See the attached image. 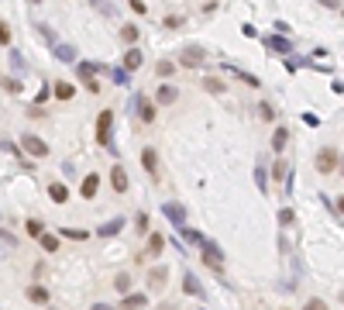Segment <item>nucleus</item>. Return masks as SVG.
<instances>
[{
  "instance_id": "1",
  "label": "nucleus",
  "mask_w": 344,
  "mask_h": 310,
  "mask_svg": "<svg viewBox=\"0 0 344 310\" xmlns=\"http://www.w3.org/2000/svg\"><path fill=\"white\" fill-rule=\"evenodd\" d=\"M110 124H114V114H110V110H103V114L97 117V142H100L103 149L110 145Z\"/></svg>"
},
{
  "instance_id": "2",
  "label": "nucleus",
  "mask_w": 344,
  "mask_h": 310,
  "mask_svg": "<svg viewBox=\"0 0 344 310\" xmlns=\"http://www.w3.org/2000/svg\"><path fill=\"white\" fill-rule=\"evenodd\" d=\"M21 145H24V152L35 155V158H45V155H49V145H45L38 135H24V138H21Z\"/></svg>"
},
{
  "instance_id": "3",
  "label": "nucleus",
  "mask_w": 344,
  "mask_h": 310,
  "mask_svg": "<svg viewBox=\"0 0 344 310\" xmlns=\"http://www.w3.org/2000/svg\"><path fill=\"white\" fill-rule=\"evenodd\" d=\"M334 169H338L334 149H320V152H317V172H334Z\"/></svg>"
},
{
  "instance_id": "4",
  "label": "nucleus",
  "mask_w": 344,
  "mask_h": 310,
  "mask_svg": "<svg viewBox=\"0 0 344 310\" xmlns=\"http://www.w3.org/2000/svg\"><path fill=\"white\" fill-rule=\"evenodd\" d=\"M135 107H138V117H141L145 124H151V121H155V107H151V100H148V97H141V93H138Z\"/></svg>"
},
{
  "instance_id": "5",
  "label": "nucleus",
  "mask_w": 344,
  "mask_h": 310,
  "mask_svg": "<svg viewBox=\"0 0 344 310\" xmlns=\"http://www.w3.org/2000/svg\"><path fill=\"white\" fill-rule=\"evenodd\" d=\"M203 262H206V265H210V269H213V272H217V276H220V269H224V258L217 255V248H213L210 241H206V245H203Z\"/></svg>"
},
{
  "instance_id": "6",
  "label": "nucleus",
  "mask_w": 344,
  "mask_h": 310,
  "mask_svg": "<svg viewBox=\"0 0 344 310\" xmlns=\"http://www.w3.org/2000/svg\"><path fill=\"white\" fill-rule=\"evenodd\" d=\"M110 183H114V193H128V172H124V165H114L110 169Z\"/></svg>"
},
{
  "instance_id": "7",
  "label": "nucleus",
  "mask_w": 344,
  "mask_h": 310,
  "mask_svg": "<svg viewBox=\"0 0 344 310\" xmlns=\"http://www.w3.org/2000/svg\"><path fill=\"white\" fill-rule=\"evenodd\" d=\"M141 165H145L151 176H158V155H155V149H145V152H141Z\"/></svg>"
},
{
  "instance_id": "8",
  "label": "nucleus",
  "mask_w": 344,
  "mask_h": 310,
  "mask_svg": "<svg viewBox=\"0 0 344 310\" xmlns=\"http://www.w3.org/2000/svg\"><path fill=\"white\" fill-rule=\"evenodd\" d=\"M97 186H100V176H97V172H90V176L83 179V190H79V193L90 200V197H97Z\"/></svg>"
},
{
  "instance_id": "9",
  "label": "nucleus",
  "mask_w": 344,
  "mask_h": 310,
  "mask_svg": "<svg viewBox=\"0 0 344 310\" xmlns=\"http://www.w3.org/2000/svg\"><path fill=\"white\" fill-rule=\"evenodd\" d=\"M179 62H183V66H200V62H203V52H200V49H186V52L179 55Z\"/></svg>"
},
{
  "instance_id": "10",
  "label": "nucleus",
  "mask_w": 344,
  "mask_h": 310,
  "mask_svg": "<svg viewBox=\"0 0 344 310\" xmlns=\"http://www.w3.org/2000/svg\"><path fill=\"white\" fill-rule=\"evenodd\" d=\"M162 210L169 214V221H172V224H183V221H186V210H183L179 204H165Z\"/></svg>"
},
{
  "instance_id": "11",
  "label": "nucleus",
  "mask_w": 344,
  "mask_h": 310,
  "mask_svg": "<svg viewBox=\"0 0 344 310\" xmlns=\"http://www.w3.org/2000/svg\"><path fill=\"white\" fill-rule=\"evenodd\" d=\"M162 248H165V238H162V234H151V238H148V248H145V258L158 255Z\"/></svg>"
},
{
  "instance_id": "12",
  "label": "nucleus",
  "mask_w": 344,
  "mask_h": 310,
  "mask_svg": "<svg viewBox=\"0 0 344 310\" xmlns=\"http://www.w3.org/2000/svg\"><path fill=\"white\" fill-rule=\"evenodd\" d=\"M155 100H158L162 107H165V103H172V100H176V86H165V83H162V86H158V93H155Z\"/></svg>"
},
{
  "instance_id": "13",
  "label": "nucleus",
  "mask_w": 344,
  "mask_h": 310,
  "mask_svg": "<svg viewBox=\"0 0 344 310\" xmlns=\"http://www.w3.org/2000/svg\"><path fill=\"white\" fill-rule=\"evenodd\" d=\"M49 197H52L55 204H66L69 190H66V186H62V183H52V186H49Z\"/></svg>"
},
{
  "instance_id": "14",
  "label": "nucleus",
  "mask_w": 344,
  "mask_h": 310,
  "mask_svg": "<svg viewBox=\"0 0 344 310\" xmlns=\"http://www.w3.org/2000/svg\"><path fill=\"white\" fill-rule=\"evenodd\" d=\"M286 142H289V131H286V128H275V135H272V149H275V152H282V149H286Z\"/></svg>"
},
{
  "instance_id": "15",
  "label": "nucleus",
  "mask_w": 344,
  "mask_h": 310,
  "mask_svg": "<svg viewBox=\"0 0 344 310\" xmlns=\"http://www.w3.org/2000/svg\"><path fill=\"white\" fill-rule=\"evenodd\" d=\"M28 300H35V304H49V290H45V286H31V290H28Z\"/></svg>"
},
{
  "instance_id": "16",
  "label": "nucleus",
  "mask_w": 344,
  "mask_h": 310,
  "mask_svg": "<svg viewBox=\"0 0 344 310\" xmlns=\"http://www.w3.org/2000/svg\"><path fill=\"white\" fill-rule=\"evenodd\" d=\"M138 307H145V297L141 293H128L124 297V310H138Z\"/></svg>"
},
{
  "instance_id": "17",
  "label": "nucleus",
  "mask_w": 344,
  "mask_h": 310,
  "mask_svg": "<svg viewBox=\"0 0 344 310\" xmlns=\"http://www.w3.org/2000/svg\"><path fill=\"white\" fill-rule=\"evenodd\" d=\"M72 93H76L72 83H55V97H59V100H72Z\"/></svg>"
},
{
  "instance_id": "18",
  "label": "nucleus",
  "mask_w": 344,
  "mask_h": 310,
  "mask_svg": "<svg viewBox=\"0 0 344 310\" xmlns=\"http://www.w3.org/2000/svg\"><path fill=\"white\" fill-rule=\"evenodd\" d=\"M141 62H145V55H141L138 49H131V52H128V59H124V66H128V69H138Z\"/></svg>"
},
{
  "instance_id": "19",
  "label": "nucleus",
  "mask_w": 344,
  "mask_h": 310,
  "mask_svg": "<svg viewBox=\"0 0 344 310\" xmlns=\"http://www.w3.org/2000/svg\"><path fill=\"white\" fill-rule=\"evenodd\" d=\"M38 245H42L45 252H55V248H59V238H55V234H42V238H38Z\"/></svg>"
},
{
  "instance_id": "20",
  "label": "nucleus",
  "mask_w": 344,
  "mask_h": 310,
  "mask_svg": "<svg viewBox=\"0 0 344 310\" xmlns=\"http://www.w3.org/2000/svg\"><path fill=\"white\" fill-rule=\"evenodd\" d=\"M24 228H28V234H31V238H42V234H45V228H42V221H35V217H31V221H28Z\"/></svg>"
},
{
  "instance_id": "21",
  "label": "nucleus",
  "mask_w": 344,
  "mask_h": 310,
  "mask_svg": "<svg viewBox=\"0 0 344 310\" xmlns=\"http://www.w3.org/2000/svg\"><path fill=\"white\" fill-rule=\"evenodd\" d=\"M148 279H151V286H162V283H165V269H151Z\"/></svg>"
},
{
  "instance_id": "22",
  "label": "nucleus",
  "mask_w": 344,
  "mask_h": 310,
  "mask_svg": "<svg viewBox=\"0 0 344 310\" xmlns=\"http://www.w3.org/2000/svg\"><path fill=\"white\" fill-rule=\"evenodd\" d=\"M186 293H193V297H203V290H200V283H197L193 276H186Z\"/></svg>"
},
{
  "instance_id": "23",
  "label": "nucleus",
  "mask_w": 344,
  "mask_h": 310,
  "mask_svg": "<svg viewBox=\"0 0 344 310\" xmlns=\"http://www.w3.org/2000/svg\"><path fill=\"white\" fill-rule=\"evenodd\" d=\"M121 38H124V42H135V38H138V28H135V24H124V28H121Z\"/></svg>"
},
{
  "instance_id": "24",
  "label": "nucleus",
  "mask_w": 344,
  "mask_h": 310,
  "mask_svg": "<svg viewBox=\"0 0 344 310\" xmlns=\"http://www.w3.org/2000/svg\"><path fill=\"white\" fill-rule=\"evenodd\" d=\"M66 238H72V241H86V231H79V228H66Z\"/></svg>"
},
{
  "instance_id": "25",
  "label": "nucleus",
  "mask_w": 344,
  "mask_h": 310,
  "mask_svg": "<svg viewBox=\"0 0 344 310\" xmlns=\"http://www.w3.org/2000/svg\"><path fill=\"white\" fill-rule=\"evenodd\" d=\"M155 69H158V76H172V69H176V66H172V62H165V59H162V62H158V66H155Z\"/></svg>"
},
{
  "instance_id": "26",
  "label": "nucleus",
  "mask_w": 344,
  "mask_h": 310,
  "mask_svg": "<svg viewBox=\"0 0 344 310\" xmlns=\"http://www.w3.org/2000/svg\"><path fill=\"white\" fill-rule=\"evenodd\" d=\"M114 283H117V290H128V286H131V276H128V272H121Z\"/></svg>"
},
{
  "instance_id": "27",
  "label": "nucleus",
  "mask_w": 344,
  "mask_h": 310,
  "mask_svg": "<svg viewBox=\"0 0 344 310\" xmlns=\"http://www.w3.org/2000/svg\"><path fill=\"white\" fill-rule=\"evenodd\" d=\"M303 310H327V304H324V300H306Z\"/></svg>"
},
{
  "instance_id": "28",
  "label": "nucleus",
  "mask_w": 344,
  "mask_h": 310,
  "mask_svg": "<svg viewBox=\"0 0 344 310\" xmlns=\"http://www.w3.org/2000/svg\"><path fill=\"white\" fill-rule=\"evenodd\" d=\"M272 49L275 52H289V42L286 38H272Z\"/></svg>"
},
{
  "instance_id": "29",
  "label": "nucleus",
  "mask_w": 344,
  "mask_h": 310,
  "mask_svg": "<svg viewBox=\"0 0 344 310\" xmlns=\"http://www.w3.org/2000/svg\"><path fill=\"white\" fill-rule=\"evenodd\" d=\"M114 231H121V221H114V224H103V228H100L103 238H107V234H114Z\"/></svg>"
},
{
  "instance_id": "30",
  "label": "nucleus",
  "mask_w": 344,
  "mask_h": 310,
  "mask_svg": "<svg viewBox=\"0 0 344 310\" xmlns=\"http://www.w3.org/2000/svg\"><path fill=\"white\" fill-rule=\"evenodd\" d=\"M206 90H210V93H220V90H224V83H217V79H206Z\"/></svg>"
},
{
  "instance_id": "31",
  "label": "nucleus",
  "mask_w": 344,
  "mask_h": 310,
  "mask_svg": "<svg viewBox=\"0 0 344 310\" xmlns=\"http://www.w3.org/2000/svg\"><path fill=\"white\" fill-rule=\"evenodd\" d=\"M282 172H286V165H282V162H275V165H272V176H275V179H282Z\"/></svg>"
},
{
  "instance_id": "32",
  "label": "nucleus",
  "mask_w": 344,
  "mask_h": 310,
  "mask_svg": "<svg viewBox=\"0 0 344 310\" xmlns=\"http://www.w3.org/2000/svg\"><path fill=\"white\" fill-rule=\"evenodd\" d=\"M59 59H66V62L72 59V49H69V45H62V49H59Z\"/></svg>"
},
{
  "instance_id": "33",
  "label": "nucleus",
  "mask_w": 344,
  "mask_h": 310,
  "mask_svg": "<svg viewBox=\"0 0 344 310\" xmlns=\"http://www.w3.org/2000/svg\"><path fill=\"white\" fill-rule=\"evenodd\" d=\"M0 42H3V45L10 42V31H7V24H0Z\"/></svg>"
},
{
  "instance_id": "34",
  "label": "nucleus",
  "mask_w": 344,
  "mask_h": 310,
  "mask_svg": "<svg viewBox=\"0 0 344 310\" xmlns=\"http://www.w3.org/2000/svg\"><path fill=\"white\" fill-rule=\"evenodd\" d=\"M338 210H341V214H344V197H341V200H338Z\"/></svg>"
}]
</instances>
